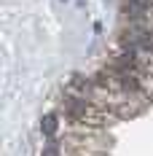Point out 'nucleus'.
<instances>
[{"label": "nucleus", "instance_id": "f257e3e1", "mask_svg": "<svg viewBox=\"0 0 153 156\" xmlns=\"http://www.w3.org/2000/svg\"><path fill=\"white\" fill-rule=\"evenodd\" d=\"M62 108L64 113L73 119V121H81V124H99V110L94 105V100L89 97H81L75 92H67L64 100H62Z\"/></svg>", "mask_w": 153, "mask_h": 156}, {"label": "nucleus", "instance_id": "f03ea898", "mask_svg": "<svg viewBox=\"0 0 153 156\" xmlns=\"http://www.w3.org/2000/svg\"><path fill=\"white\" fill-rule=\"evenodd\" d=\"M59 126H62V121H59V116H57V113H46V116L40 119V132H43V137H46V140H57Z\"/></svg>", "mask_w": 153, "mask_h": 156}, {"label": "nucleus", "instance_id": "7ed1b4c3", "mask_svg": "<svg viewBox=\"0 0 153 156\" xmlns=\"http://www.w3.org/2000/svg\"><path fill=\"white\" fill-rule=\"evenodd\" d=\"M62 3H67V0H62Z\"/></svg>", "mask_w": 153, "mask_h": 156}]
</instances>
